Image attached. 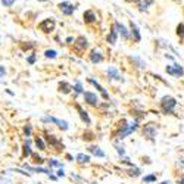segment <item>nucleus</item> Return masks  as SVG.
I'll return each mask as SVG.
<instances>
[{
	"instance_id": "nucleus-3",
	"label": "nucleus",
	"mask_w": 184,
	"mask_h": 184,
	"mask_svg": "<svg viewBox=\"0 0 184 184\" xmlns=\"http://www.w3.org/2000/svg\"><path fill=\"white\" fill-rule=\"evenodd\" d=\"M165 71H167V74H169V75H172V77H175V78H181L183 75H184V69H183V66L180 65V63H174V65H168L167 68H165Z\"/></svg>"
},
{
	"instance_id": "nucleus-4",
	"label": "nucleus",
	"mask_w": 184,
	"mask_h": 184,
	"mask_svg": "<svg viewBox=\"0 0 184 184\" xmlns=\"http://www.w3.org/2000/svg\"><path fill=\"white\" fill-rule=\"evenodd\" d=\"M41 121H43V122H50V124H55V125H58L59 128H62L63 131H66L68 128H69V125H68V122H66V121H63V119H58V118H55V117H43V118H41Z\"/></svg>"
},
{
	"instance_id": "nucleus-10",
	"label": "nucleus",
	"mask_w": 184,
	"mask_h": 184,
	"mask_svg": "<svg viewBox=\"0 0 184 184\" xmlns=\"http://www.w3.org/2000/svg\"><path fill=\"white\" fill-rule=\"evenodd\" d=\"M130 33H131V37H133V40L135 41V43H139L140 40H142V35H140V30H139V27H137L134 22L131 21L130 22Z\"/></svg>"
},
{
	"instance_id": "nucleus-32",
	"label": "nucleus",
	"mask_w": 184,
	"mask_h": 184,
	"mask_svg": "<svg viewBox=\"0 0 184 184\" xmlns=\"http://www.w3.org/2000/svg\"><path fill=\"white\" fill-rule=\"evenodd\" d=\"M115 149H117V152H118L121 156H125V149H124V146H117Z\"/></svg>"
},
{
	"instance_id": "nucleus-14",
	"label": "nucleus",
	"mask_w": 184,
	"mask_h": 184,
	"mask_svg": "<svg viewBox=\"0 0 184 184\" xmlns=\"http://www.w3.org/2000/svg\"><path fill=\"white\" fill-rule=\"evenodd\" d=\"M106 40H108L109 44H115V43H117V40H118V31H117V27H115V25H112V28H110Z\"/></svg>"
},
{
	"instance_id": "nucleus-34",
	"label": "nucleus",
	"mask_w": 184,
	"mask_h": 184,
	"mask_svg": "<svg viewBox=\"0 0 184 184\" xmlns=\"http://www.w3.org/2000/svg\"><path fill=\"white\" fill-rule=\"evenodd\" d=\"M13 2H15V0H2L3 6H8V8H10V6L13 5Z\"/></svg>"
},
{
	"instance_id": "nucleus-43",
	"label": "nucleus",
	"mask_w": 184,
	"mask_h": 184,
	"mask_svg": "<svg viewBox=\"0 0 184 184\" xmlns=\"http://www.w3.org/2000/svg\"><path fill=\"white\" fill-rule=\"evenodd\" d=\"M38 2H47V0H38Z\"/></svg>"
},
{
	"instance_id": "nucleus-12",
	"label": "nucleus",
	"mask_w": 184,
	"mask_h": 184,
	"mask_svg": "<svg viewBox=\"0 0 184 184\" xmlns=\"http://www.w3.org/2000/svg\"><path fill=\"white\" fill-rule=\"evenodd\" d=\"M143 134L144 137H147V139L153 140L156 137V127L153 124H149V125H144V130H143Z\"/></svg>"
},
{
	"instance_id": "nucleus-36",
	"label": "nucleus",
	"mask_w": 184,
	"mask_h": 184,
	"mask_svg": "<svg viewBox=\"0 0 184 184\" xmlns=\"http://www.w3.org/2000/svg\"><path fill=\"white\" fill-rule=\"evenodd\" d=\"M24 131H25V135H27V137H30V135H31V125H27Z\"/></svg>"
},
{
	"instance_id": "nucleus-29",
	"label": "nucleus",
	"mask_w": 184,
	"mask_h": 184,
	"mask_svg": "<svg viewBox=\"0 0 184 184\" xmlns=\"http://www.w3.org/2000/svg\"><path fill=\"white\" fill-rule=\"evenodd\" d=\"M155 181H156V175L155 174H150V175L143 177V183H155Z\"/></svg>"
},
{
	"instance_id": "nucleus-19",
	"label": "nucleus",
	"mask_w": 184,
	"mask_h": 184,
	"mask_svg": "<svg viewBox=\"0 0 184 184\" xmlns=\"http://www.w3.org/2000/svg\"><path fill=\"white\" fill-rule=\"evenodd\" d=\"M77 110H78V113H80V118L83 119V122H85L87 125H90V122H91V121H90L88 113H87L85 110H83V108H81V106H78V105H77Z\"/></svg>"
},
{
	"instance_id": "nucleus-28",
	"label": "nucleus",
	"mask_w": 184,
	"mask_h": 184,
	"mask_svg": "<svg viewBox=\"0 0 184 184\" xmlns=\"http://www.w3.org/2000/svg\"><path fill=\"white\" fill-rule=\"evenodd\" d=\"M128 175H131V177H139L140 175V169L135 168V167H133L131 169H128Z\"/></svg>"
},
{
	"instance_id": "nucleus-13",
	"label": "nucleus",
	"mask_w": 184,
	"mask_h": 184,
	"mask_svg": "<svg viewBox=\"0 0 184 184\" xmlns=\"http://www.w3.org/2000/svg\"><path fill=\"white\" fill-rule=\"evenodd\" d=\"M88 83H90V84H93V85H94V87L99 90V93L102 94V97H103L105 100H109V94H108V91H106V90H105V88H103V87H102V85H100V84L96 81V80H93V78H88Z\"/></svg>"
},
{
	"instance_id": "nucleus-15",
	"label": "nucleus",
	"mask_w": 184,
	"mask_h": 184,
	"mask_svg": "<svg viewBox=\"0 0 184 184\" xmlns=\"http://www.w3.org/2000/svg\"><path fill=\"white\" fill-rule=\"evenodd\" d=\"M46 140H47L49 143H50V146L52 147H55V150H59V147H62L63 149V144L56 139V137L55 135H46Z\"/></svg>"
},
{
	"instance_id": "nucleus-2",
	"label": "nucleus",
	"mask_w": 184,
	"mask_h": 184,
	"mask_svg": "<svg viewBox=\"0 0 184 184\" xmlns=\"http://www.w3.org/2000/svg\"><path fill=\"white\" fill-rule=\"evenodd\" d=\"M38 28H40V31L49 34V33L55 31V28H56V21L53 18H46V19H43L40 24H38Z\"/></svg>"
},
{
	"instance_id": "nucleus-5",
	"label": "nucleus",
	"mask_w": 184,
	"mask_h": 184,
	"mask_svg": "<svg viewBox=\"0 0 184 184\" xmlns=\"http://www.w3.org/2000/svg\"><path fill=\"white\" fill-rule=\"evenodd\" d=\"M58 8H59L60 12H62L63 15H66V16H71V15L75 12V6H74L72 3H69V2H60V3L58 5Z\"/></svg>"
},
{
	"instance_id": "nucleus-41",
	"label": "nucleus",
	"mask_w": 184,
	"mask_h": 184,
	"mask_svg": "<svg viewBox=\"0 0 184 184\" xmlns=\"http://www.w3.org/2000/svg\"><path fill=\"white\" fill-rule=\"evenodd\" d=\"M160 184H171V181H162Z\"/></svg>"
},
{
	"instance_id": "nucleus-1",
	"label": "nucleus",
	"mask_w": 184,
	"mask_h": 184,
	"mask_svg": "<svg viewBox=\"0 0 184 184\" xmlns=\"http://www.w3.org/2000/svg\"><path fill=\"white\" fill-rule=\"evenodd\" d=\"M175 106H177V100L172 96H164L162 99H160V110H162L164 113H167V115L172 113Z\"/></svg>"
},
{
	"instance_id": "nucleus-11",
	"label": "nucleus",
	"mask_w": 184,
	"mask_h": 184,
	"mask_svg": "<svg viewBox=\"0 0 184 184\" xmlns=\"http://www.w3.org/2000/svg\"><path fill=\"white\" fill-rule=\"evenodd\" d=\"M90 60H91V63H94V65L100 63V62L103 60L102 52H100L99 49H93V50H91V53H90Z\"/></svg>"
},
{
	"instance_id": "nucleus-27",
	"label": "nucleus",
	"mask_w": 184,
	"mask_h": 184,
	"mask_svg": "<svg viewBox=\"0 0 184 184\" xmlns=\"http://www.w3.org/2000/svg\"><path fill=\"white\" fill-rule=\"evenodd\" d=\"M177 35H178L180 38L184 37V22H181V24L177 25Z\"/></svg>"
},
{
	"instance_id": "nucleus-42",
	"label": "nucleus",
	"mask_w": 184,
	"mask_h": 184,
	"mask_svg": "<svg viewBox=\"0 0 184 184\" xmlns=\"http://www.w3.org/2000/svg\"><path fill=\"white\" fill-rule=\"evenodd\" d=\"M127 3H131V2H137V0H125Z\"/></svg>"
},
{
	"instance_id": "nucleus-20",
	"label": "nucleus",
	"mask_w": 184,
	"mask_h": 184,
	"mask_svg": "<svg viewBox=\"0 0 184 184\" xmlns=\"http://www.w3.org/2000/svg\"><path fill=\"white\" fill-rule=\"evenodd\" d=\"M88 152L93 153V155L97 156V158H105V152H103L99 146H90V147H88Z\"/></svg>"
},
{
	"instance_id": "nucleus-39",
	"label": "nucleus",
	"mask_w": 184,
	"mask_h": 184,
	"mask_svg": "<svg viewBox=\"0 0 184 184\" xmlns=\"http://www.w3.org/2000/svg\"><path fill=\"white\" fill-rule=\"evenodd\" d=\"M178 184H184V175L181 178H178Z\"/></svg>"
},
{
	"instance_id": "nucleus-17",
	"label": "nucleus",
	"mask_w": 184,
	"mask_h": 184,
	"mask_svg": "<svg viewBox=\"0 0 184 184\" xmlns=\"http://www.w3.org/2000/svg\"><path fill=\"white\" fill-rule=\"evenodd\" d=\"M27 171H31V172H41V174H46V175H52V171L50 169H46V168H37V167H30V165H25L24 167Z\"/></svg>"
},
{
	"instance_id": "nucleus-24",
	"label": "nucleus",
	"mask_w": 184,
	"mask_h": 184,
	"mask_svg": "<svg viewBox=\"0 0 184 184\" xmlns=\"http://www.w3.org/2000/svg\"><path fill=\"white\" fill-rule=\"evenodd\" d=\"M35 146L38 147V150H46V143L41 137H37L35 139Z\"/></svg>"
},
{
	"instance_id": "nucleus-37",
	"label": "nucleus",
	"mask_w": 184,
	"mask_h": 184,
	"mask_svg": "<svg viewBox=\"0 0 184 184\" xmlns=\"http://www.w3.org/2000/svg\"><path fill=\"white\" fill-rule=\"evenodd\" d=\"M27 62H28V63H31V65H33V63H34V62H35V55H31V56H30V58H28V59H27Z\"/></svg>"
},
{
	"instance_id": "nucleus-40",
	"label": "nucleus",
	"mask_w": 184,
	"mask_h": 184,
	"mask_svg": "<svg viewBox=\"0 0 184 184\" xmlns=\"http://www.w3.org/2000/svg\"><path fill=\"white\" fill-rule=\"evenodd\" d=\"M72 40H74V38H72V37H68V38H66V43H71V41H72Z\"/></svg>"
},
{
	"instance_id": "nucleus-44",
	"label": "nucleus",
	"mask_w": 184,
	"mask_h": 184,
	"mask_svg": "<svg viewBox=\"0 0 184 184\" xmlns=\"http://www.w3.org/2000/svg\"><path fill=\"white\" fill-rule=\"evenodd\" d=\"M181 164H184V159H183V160H181Z\"/></svg>"
},
{
	"instance_id": "nucleus-30",
	"label": "nucleus",
	"mask_w": 184,
	"mask_h": 184,
	"mask_svg": "<svg viewBox=\"0 0 184 184\" xmlns=\"http://www.w3.org/2000/svg\"><path fill=\"white\" fill-rule=\"evenodd\" d=\"M74 90H75V94H81V93H84V91H83V84H81L80 81L74 85Z\"/></svg>"
},
{
	"instance_id": "nucleus-7",
	"label": "nucleus",
	"mask_w": 184,
	"mask_h": 184,
	"mask_svg": "<svg viewBox=\"0 0 184 184\" xmlns=\"http://www.w3.org/2000/svg\"><path fill=\"white\" fill-rule=\"evenodd\" d=\"M115 27H117V31H118V34L122 37V38H125V40H128L130 38V35H131V33L127 30V27L122 24V22H115L113 24Z\"/></svg>"
},
{
	"instance_id": "nucleus-38",
	"label": "nucleus",
	"mask_w": 184,
	"mask_h": 184,
	"mask_svg": "<svg viewBox=\"0 0 184 184\" xmlns=\"http://www.w3.org/2000/svg\"><path fill=\"white\" fill-rule=\"evenodd\" d=\"M65 175V172H63V168H60L59 171H58V177H63Z\"/></svg>"
},
{
	"instance_id": "nucleus-33",
	"label": "nucleus",
	"mask_w": 184,
	"mask_h": 184,
	"mask_svg": "<svg viewBox=\"0 0 184 184\" xmlns=\"http://www.w3.org/2000/svg\"><path fill=\"white\" fill-rule=\"evenodd\" d=\"M6 75V69H5V66H2L0 65V81L3 80V77Z\"/></svg>"
},
{
	"instance_id": "nucleus-22",
	"label": "nucleus",
	"mask_w": 184,
	"mask_h": 184,
	"mask_svg": "<svg viewBox=\"0 0 184 184\" xmlns=\"http://www.w3.org/2000/svg\"><path fill=\"white\" fill-rule=\"evenodd\" d=\"M71 90H72V87L68 83H60L59 84V91H60V93H63V94H68Z\"/></svg>"
},
{
	"instance_id": "nucleus-21",
	"label": "nucleus",
	"mask_w": 184,
	"mask_h": 184,
	"mask_svg": "<svg viewBox=\"0 0 184 184\" xmlns=\"http://www.w3.org/2000/svg\"><path fill=\"white\" fill-rule=\"evenodd\" d=\"M130 59H131V62L135 63L137 68H140V69H144V68H146V62H144L142 58H139V56H131Z\"/></svg>"
},
{
	"instance_id": "nucleus-26",
	"label": "nucleus",
	"mask_w": 184,
	"mask_h": 184,
	"mask_svg": "<svg viewBox=\"0 0 184 184\" xmlns=\"http://www.w3.org/2000/svg\"><path fill=\"white\" fill-rule=\"evenodd\" d=\"M44 56L47 58V59H55V58L58 56V52H56V50H50V49H49V50H46V52H44Z\"/></svg>"
},
{
	"instance_id": "nucleus-16",
	"label": "nucleus",
	"mask_w": 184,
	"mask_h": 184,
	"mask_svg": "<svg viewBox=\"0 0 184 184\" xmlns=\"http://www.w3.org/2000/svg\"><path fill=\"white\" fill-rule=\"evenodd\" d=\"M83 18H84V22L85 24H93V22H96V13L93 12V10H85L84 12V15H83Z\"/></svg>"
},
{
	"instance_id": "nucleus-6",
	"label": "nucleus",
	"mask_w": 184,
	"mask_h": 184,
	"mask_svg": "<svg viewBox=\"0 0 184 184\" xmlns=\"http://www.w3.org/2000/svg\"><path fill=\"white\" fill-rule=\"evenodd\" d=\"M84 100L85 103H88L90 106H97L99 105V97L96 93H91V91H85L84 93Z\"/></svg>"
},
{
	"instance_id": "nucleus-9",
	"label": "nucleus",
	"mask_w": 184,
	"mask_h": 184,
	"mask_svg": "<svg viewBox=\"0 0 184 184\" xmlns=\"http://www.w3.org/2000/svg\"><path fill=\"white\" fill-rule=\"evenodd\" d=\"M87 46H88V41H87V38L85 37H78L75 41H74V47H75V50H78V52H83V50H85L87 49Z\"/></svg>"
},
{
	"instance_id": "nucleus-18",
	"label": "nucleus",
	"mask_w": 184,
	"mask_h": 184,
	"mask_svg": "<svg viewBox=\"0 0 184 184\" xmlns=\"http://www.w3.org/2000/svg\"><path fill=\"white\" fill-rule=\"evenodd\" d=\"M153 3V0H137V5H139V10L140 12H146L147 8Z\"/></svg>"
},
{
	"instance_id": "nucleus-25",
	"label": "nucleus",
	"mask_w": 184,
	"mask_h": 184,
	"mask_svg": "<svg viewBox=\"0 0 184 184\" xmlns=\"http://www.w3.org/2000/svg\"><path fill=\"white\" fill-rule=\"evenodd\" d=\"M30 144H31V140H27L25 142V146H24V155L25 156H31L33 155V150H31Z\"/></svg>"
},
{
	"instance_id": "nucleus-46",
	"label": "nucleus",
	"mask_w": 184,
	"mask_h": 184,
	"mask_svg": "<svg viewBox=\"0 0 184 184\" xmlns=\"http://www.w3.org/2000/svg\"><path fill=\"white\" fill-rule=\"evenodd\" d=\"M0 40H2V37H0Z\"/></svg>"
},
{
	"instance_id": "nucleus-31",
	"label": "nucleus",
	"mask_w": 184,
	"mask_h": 184,
	"mask_svg": "<svg viewBox=\"0 0 184 184\" xmlns=\"http://www.w3.org/2000/svg\"><path fill=\"white\" fill-rule=\"evenodd\" d=\"M49 164H50V167H62V164L59 162V160H56V159H50Z\"/></svg>"
},
{
	"instance_id": "nucleus-23",
	"label": "nucleus",
	"mask_w": 184,
	"mask_h": 184,
	"mask_svg": "<svg viewBox=\"0 0 184 184\" xmlns=\"http://www.w3.org/2000/svg\"><path fill=\"white\" fill-rule=\"evenodd\" d=\"M80 164H88L90 162V156L88 155H84V153H78L77 158H75Z\"/></svg>"
},
{
	"instance_id": "nucleus-8",
	"label": "nucleus",
	"mask_w": 184,
	"mask_h": 184,
	"mask_svg": "<svg viewBox=\"0 0 184 184\" xmlns=\"http://www.w3.org/2000/svg\"><path fill=\"white\" fill-rule=\"evenodd\" d=\"M106 72H108V77H109L110 80H115V81H124L122 75L119 74V71H118L115 66H109Z\"/></svg>"
},
{
	"instance_id": "nucleus-45",
	"label": "nucleus",
	"mask_w": 184,
	"mask_h": 184,
	"mask_svg": "<svg viewBox=\"0 0 184 184\" xmlns=\"http://www.w3.org/2000/svg\"><path fill=\"white\" fill-rule=\"evenodd\" d=\"M174 2H180V0H174Z\"/></svg>"
},
{
	"instance_id": "nucleus-35",
	"label": "nucleus",
	"mask_w": 184,
	"mask_h": 184,
	"mask_svg": "<svg viewBox=\"0 0 184 184\" xmlns=\"http://www.w3.org/2000/svg\"><path fill=\"white\" fill-rule=\"evenodd\" d=\"M31 156H34V158H35V160H34L35 164H43V162H44V160H43V158H40V156H37V155H34V153H33Z\"/></svg>"
}]
</instances>
